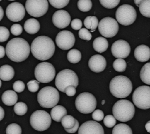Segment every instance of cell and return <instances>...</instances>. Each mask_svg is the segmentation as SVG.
I'll list each match as a JSON object with an SVG mask.
<instances>
[{
    "label": "cell",
    "instance_id": "1",
    "mask_svg": "<svg viewBox=\"0 0 150 134\" xmlns=\"http://www.w3.org/2000/svg\"><path fill=\"white\" fill-rule=\"evenodd\" d=\"M30 47L23 38H15L8 41L6 47V53L12 61L20 63L25 61L29 57Z\"/></svg>",
    "mask_w": 150,
    "mask_h": 134
},
{
    "label": "cell",
    "instance_id": "2",
    "mask_svg": "<svg viewBox=\"0 0 150 134\" xmlns=\"http://www.w3.org/2000/svg\"><path fill=\"white\" fill-rule=\"evenodd\" d=\"M31 52L35 58L45 61L52 58L55 51V45L50 38L40 36L32 41Z\"/></svg>",
    "mask_w": 150,
    "mask_h": 134
},
{
    "label": "cell",
    "instance_id": "3",
    "mask_svg": "<svg viewBox=\"0 0 150 134\" xmlns=\"http://www.w3.org/2000/svg\"><path fill=\"white\" fill-rule=\"evenodd\" d=\"M110 91L114 97L125 98L128 97L133 90L131 80L125 76L118 75L112 78L110 83Z\"/></svg>",
    "mask_w": 150,
    "mask_h": 134
},
{
    "label": "cell",
    "instance_id": "4",
    "mask_svg": "<svg viewBox=\"0 0 150 134\" xmlns=\"http://www.w3.org/2000/svg\"><path fill=\"white\" fill-rule=\"evenodd\" d=\"M135 113L134 104L127 100L117 101L112 107V114L116 120L127 122L132 119Z\"/></svg>",
    "mask_w": 150,
    "mask_h": 134
},
{
    "label": "cell",
    "instance_id": "5",
    "mask_svg": "<svg viewBox=\"0 0 150 134\" xmlns=\"http://www.w3.org/2000/svg\"><path fill=\"white\" fill-rule=\"evenodd\" d=\"M38 101L44 108H53L58 104L60 96L58 91L52 86H47L40 91Z\"/></svg>",
    "mask_w": 150,
    "mask_h": 134
},
{
    "label": "cell",
    "instance_id": "6",
    "mask_svg": "<svg viewBox=\"0 0 150 134\" xmlns=\"http://www.w3.org/2000/svg\"><path fill=\"white\" fill-rule=\"evenodd\" d=\"M79 84V79L76 73L70 69H64L59 72L56 75L55 85L59 91L65 92L69 86H72L75 88Z\"/></svg>",
    "mask_w": 150,
    "mask_h": 134
},
{
    "label": "cell",
    "instance_id": "7",
    "mask_svg": "<svg viewBox=\"0 0 150 134\" xmlns=\"http://www.w3.org/2000/svg\"><path fill=\"white\" fill-rule=\"evenodd\" d=\"M96 105V98L88 92L80 93L75 100V106L77 110L83 114H88L94 112Z\"/></svg>",
    "mask_w": 150,
    "mask_h": 134
},
{
    "label": "cell",
    "instance_id": "8",
    "mask_svg": "<svg viewBox=\"0 0 150 134\" xmlns=\"http://www.w3.org/2000/svg\"><path fill=\"white\" fill-rule=\"evenodd\" d=\"M30 123L31 126L35 130L44 131L50 128L52 118L49 113L42 110H38L32 114Z\"/></svg>",
    "mask_w": 150,
    "mask_h": 134
},
{
    "label": "cell",
    "instance_id": "9",
    "mask_svg": "<svg viewBox=\"0 0 150 134\" xmlns=\"http://www.w3.org/2000/svg\"><path fill=\"white\" fill-rule=\"evenodd\" d=\"M56 75L54 66L48 62H42L38 64L35 69V76L38 81L42 83L51 82Z\"/></svg>",
    "mask_w": 150,
    "mask_h": 134
},
{
    "label": "cell",
    "instance_id": "10",
    "mask_svg": "<svg viewBox=\"0 0 150 134\" xmlns=\"http://www.w3.org/2000/svg\"><path fill=\"white\" fill-rule=\"evenodd\" d=\"M136 17L137 13L135 9L129 4L120 6L116 12L117 21L124 26H129L134 23Z\"/></svg>",
    "mask_w": 150,
    "mask_h": 134
},
{
    "label": "cell",
    "instance_id": "11",
    "mask_svg": "<svg viewBox=\"0 0 150 134\" xmlns=\"http://www.w3.org/2000/svg\"><path fill=\"white\" fill-rule=\"evenodd\" d=\"M133 101L135 106L143 110L150 109V87L141 86L133 94Z\"/></svg>",
    "mask_w": 150,
    "mask_h": 134
},
{
    "label": "cell",
    "instance_id": "12",
    "mask_svg": "<svg viewBox=\"0 0 150 134\" xmlns=\"http://www.w3.org/2000/svg\"><path fill=\"white\" fill-rule=\"evenodd\" d=\"M49 9L47 0H27L25 3L26 11L33 17L39 18L44 15Z\"/></svg>",
    "mask_w": 150,
    "mask_h": 134
},
{
    "label": "cell",
    "instance_id": "13",
    "mask_svg": "<svg viewBox=\"0 0 150 134\" xmlns=\"http://www.w3.org/2000/svg\"><path fill=\"white\" fill-rule=\"evenodd\" d=\"M98 29L100 34L105 38L115 36L119 31V24L115 19L105 17L99 23Z\"/></svg>",
    "mask_w": 150,
    "mask_h": 134
},
{
    "label": "cell",
    "instance_id": "14",
    "mask_svg": "<svg viewBox=\"0 0 150 134\" xmlns=\"http://www.w3.org/2000/svg\"><path fill=\"white\" fill-rule=\"evenodd\" d=\"M6 15L12 21H20L23 20L25 15V7L20 3H12L6 9Z\"/></svg>",
    "mask_w": 150,
    "mask_h": 134
},
{
    "label": "cell",
    "instance_id": "15",
    "mask_svg": "<svg viewBox=\"0 0 150 134\" xmlns=\"http://www.w3.org/2000/svg\"><path fill=\"white\" fill-rule=\"evenodd\" d=\"M56 43L62 50H69L72 48L75 43V37L72 32L63 31L59 32L56 37Z\"/></svg>",
    "mask_w": 150,
    "mask_h": 134
},
{
    "label": "cell",
    "instance_id": "16",
    "mask_svg": "<svg viewBox=\"0 0 150 134\" xmlns=\"http://www.w3.org/2000/svg\"><path fill=\"white\" fill-rule=\"evenodd\" d=\"M111 53L115 58H126L131 52V47L128 42L123 40L115 41L111 46Z\"/></svg>",
    "mask_w": 150,
    "mask_h": 134
},
{
    "label": "cell",
    "instance_id": "17",
    "mask_svg": "<svg viewBox=\"0 0 150 134\" xmlns=\"http://www.w3.org/2000/svg\"><path fill=\"white\" fill-rule=\"evenodd\" d=\"M78 134H104V128L95 121L83 123L78 129Z\"/></svg>",
    "mask_w": 150,
    "mask_h": 134
},
{
    "label": "cell",
    "instance_id": "18",
    "mask_svg": "<svg viewBox=\"0 0 150 134\" xmlns=\"http://www.w3.org/2000/svg\"><path fill=\"white\" fill-rule=\"evenodd\" d=\"M52 21L56 27L64 29L69 26L71 22V16L67 11L59 10L53 14Z\"/></svg>",
    "mask_w": 150,
    "mask_h": 134
},
{
    "label": "cell",
    "instance_id": "19",
    "mask_svg": "<svg viewBox=\"0 0 150 134\" xmlns=\"http://www.w3.org/2000/svg\"><path fill=\"white\" fill-rule=\"evenodd\" d=\"M88 66L91 71L99 73L104 71L106 68L107 61L103 56L100 55H95L90 58L88 61Z\"/></svg>",
    "mask_w": 150,
    "mask_h": 134
},
{
    "label": "cell",
    "instance_id": "20",
    "mask_svg": "<svg viewBox=\"0 0 150 134\" xmlns=\"http://www.w3.org/2000/svg\"><path fill=\"white\" fill-rule=\"evenodd\" d=\"M135 58L140 62H145L150 58V48L144 44L138 46L134 52Z\"/></svg>",
    "mask_w": 150,
    "mask_h": 134
},
{
    "label": "cell",
    "instance_id": "21",
    "mask_svg": "<svg viewBox=\"0 0 150 134\" xmlns=\"http://www.w3.org/2000/svg\"><path fill=\"white\" fill-rule=\"evenodd\" d=\"M1 99L3 103L6 106H12L17 103L18 95L14 91L8 90L3 93Z\"/></svg>",
    "mask_w": 150,
    "mask_h": 134
},
{
    "label": "cell",
    "instance_id": "22",
    "mask_svg": "<svg viewBox=\"0 0 150 134\" xmlns=\"http://www.w3.org/2000/svg\"><path fill=\"white\" fill-rule=\"evenodd\" d=\"M24 28L28 34L33 35L38 32L40 29V24L39 21L35 18H30L25 22Z\"/></svg>",
    "mask_w": 150,
    "mask_h": 134
},
{
    "label": "cell",
    "instance_id": "23",
    "mask_svg": "<svg viewBox=\"0 0 150 134\" xmlns=\"http://www.w3.org/2000/svg\"><path fill=\"white\" fill-rule=\"evenodd\" d=\"M15 75L13 68L10 65H3L0 68V79L4 81L11 80Z\"/></svg>",
    "mask_w": 150,
    "mask_h": 134
},
{
    "label": "cell",
    "instance_id": "24",
    "mask_svg": "<svg viewBox=\"0 0 150 134\" xmlns=\"http://www.w3.org/2000/svg\"><path fill=\"white\" fill-rule=\"evenodd\" d=\"M93 47L96 52L101 53L107 50L108 47V42L105 38L98 37L94 40Z\"/></svg>",
    "mask_w": 150,
    "mask_h": 134
},
{
    "label": "cell",
    "instance_id": "25",
    "mask_svg": "<svg viewBox=\"0 0 150 134\" xmlns=\"http://www.w3.org/2000/svg\"><path fill=\"white\" fill-rule=\"evenodd\" d=\"M67 110L62 106H56L53 108L50 112V116L52 119L56 122L61 121L62 119L67 115Z\"/></svg>",
    "mask_w": 150,
    "mask_h": 134
},
{
    "label": "cell",
    "instance_id": "26",
    "mask_svg": "<svg viewBox=\"0 0 150 134\" xmlns=\"http://www.w3.org/2000/svg\"><path fill=\"white\" fill-rule=\"evenodd\" d=\"M140 77L143 83L150 85V63H146L140 72Z\"/></svg>",
    "mask_w": 150,
    "mask_h": 134
},
{
    "label": "cell",
    "instance_id": "27",
    "mask_svg": "<svg viewBox=\"0 0 150 134\" xmlns=\"http://www.w3.org/2000/svg\"><path fill=\"white\" fill-rule=\"evenodd\" d=\"M112 134H133V131L127 124L120 123L114 127Z\"/></svg>",
    "mask_w": 150,
    "mask_h": 134
},
{
    "label": "cell",
    "instance_id": "28",
    "mask_svg": "<svg viewBox=\"0 0 150 134\" xmlns=\"http://www.w3.org/2000/svg\"><path fill=\"white\" fill-rule=\"evenodd\" d=\"M83 24L87 29L94 31L96 30V29L98 27L99 21L98 18L96 16H88L84 20Z\"/></svg>",
    "mask_w": 150,
    "mask_h": 134
},
{
    "label": "cell",
    "instance_id": "29",
    "mask_svg": "<svg viewBox=\"0 0 150 134\" xmlns=\"http://www.w3.org/2000/svg\"><path fill=\"white\" fill-rule=\"evenodd\" d=\"M82 58V55L79 51L77 49L70 50L67 53V60L73 64L79 63Z\"/></svg>",
    "mask_w": 150,
    "mask_h": 134
},
{
    "label": "cell",
    "instance_id": "30",
    "mask_svg": "<svg viewBox=\"0 0 150 134\" xmlns=\"http://www.w3.org/2000/svg\"><path fill=\"white\" fill-rule=\"evenodd\" d=\"M139 7L140 14L145 17L150 18V0H143Z\"/></svg>",
    "mask_w": 150,
    "mask_h": 134
},
{
    "label": "cell",
    "instance_id": "31",
    "mask_svg": "<svg viewBox=\"0 0 150 134\" xmlns=\"http://www.w3.org/2000/svg\"><path fill=\"white\" fill-rule=\"evenodd\" d=\"M76 123V119L71 115H65L61 120L62 126L65 129H71Z\"/></svg>",
    "mask_w": 150,
    "mask_h": 134
},
{
    "label": "cell",
    "instance_id": "32",
    "mask_svg": "<svg viewBox=\"0 0 150 134\" xmlns=\"http://www.w3.org/2000/svg\"><path fill=\"white\" fill-rule=\"evenodd\" d=\"M14 112L18 115L23 116L27 112V106L23 102L17 103L14 106Z\"/></svg>",
    "mask_w": 150,
    "mask_h": 134
},
{
    "label": "cell",
    "instance_id": "33",
    "mask_svg": "<svg viewBox=\"0 0 150 134\" xmlns=\"http://www.w3.org/2000/svg\"><path fill=\"white\" fill-rule=\"evenodd\" d=\"M78 7L83 12H88L92 7V2L90 0H79L78 2Z\"/></svg>",
    "mask_w": 150,
    "mask_h": 134
},
{
    "label": "cell",
    "instance_id": "34",
    "mask_svg": "<svg viewBox=\"0 0 150 134\" xmlns=\"http://www.w3.org/2000/svg\"><path fill=\"white\" fill-rule=\"evenodd\" d=\"M113 68L117 72H123L126 70L127 63L124 59L117 58L113 63Z\"/></svg>",
    "mask_w": 150,
    "mask_h": 134
},
{
    "label": "cell",
    "instance_id": "35",
    "mask_svg": "<svg viewBox=\"0 0 150 134\" xmlns=\"http://www.w3.org/2000/svg\"><path fill=\"white\" fill-rule=\"evenodd\" d=\"M21 128L16 123L9 124L6 128V134H21Z\"/></svg>",
    "mask_w": 150,
    "mask_h": 134
},
{
    "label": "cell",
    "instance_id": "36",
    "mask_svg": "<svg viewBox=\"0 0 150 134\" xmlns=\"http://www.w3.org/2000/svg\"><path fill=\"white\" fill-rule=\"evenodd\" d=\"M102 6L107 9L116 7L120 3L119 0H100L99 1Z\"/></svg>",
    "mask_w": 150,
    "mask_h": 134
},
{
    "label": "cell",
    "instance_id": "37",
    "mask_svg": "<svg viewBox=\"0 0 150 134\" xmlns=\"http://www.w3.org/2000/svg\"><path fill=\"white\" fill-rule=\"evenodd\" d=\"M69 2V0H49L50 4L53 7L57 9L65 7Z\"/></svg>",
    "mask_w": 150,
    "mask_h": 134
},
{
    "label": "cell",
    "instance_id": "38",
    "mask_svg": "<svg viewBox=\"0 0 150 134\" xmlns=\"http://www.w3.org/2000/svg\"><path fill=\"white\" fill-rule=\"evenodd\" d=\"M104 123L106 127L111 128L116 126V120L112 115H108L104 118Z\"/></svg>",
    "mask_w": 150,
    "mask_h": 134
},
{
    "label": "cell",
    "instance_id": "39",
    "mask_svg": "<svg viewBox=\"0 0 150 134\" xmlns=\"http://www.w3.org/2000/svg\"><path fill=\"white\" fill-rule=\"evenodd\" d=\"M10 36V32L7 28L4 26H0V43L6 41Z\"/></svg>",
    "mask_w": 150,
    "mask_h": 134
},
{
    "label": "cell",
    "instance_id": "40",
    "mask_svg": "<svg viewBox=\"0 0 150 134\" xmlns=\"http://www.w3.org/2000/svg\"><path fill=\"white\" fill-rule=\"evenodd\" d=\"M78 35L81 39L86 41H90L92 38L91 33L86 28H82L81 30H79Z\"/></svg>",
    "mask_w": 150,
    "mask_h": 134
},
{
    "label": "cell",
    "instance_id": "41",
    "mask_svg": "<svg viewBox=\"0 0 150 134\" xmlns=\"http://www.w3.org/2000/svg\"><path fill=\"white\" fill-rule=\"evenodd\" d=\"M27 88L29 91L31 92H36L39 89L40 82L37 80H30L27 83Z\"/></svg>",
    "mask_w": 150,
    "mask_h": 134
},
{
    "label": "cell",
    "instance_id": "42",
    "mask_svg": "<svg viewBox=\"0 0 150 134\" xmlns=\"http://www.w3.org/2000/svg\"><path fill=\"white\" fill-rule=\"evenodd\" d=\"M13 90L15 92L20 93L24 91L25 84H24V82H23L22 81L18 80L13 83Z\"/></svg>",
    "mask_w": 150,
    "mask_h": 134
},
{
    "label": "cell",
    "instance_id": "43",
    "mask_svg": "<svg viewBox=\"0 0 150 134\" xmlns=\"http://www.w3.org/2000/svg\"><path fill=\"white\" fill-rule=\"evenodd\" d=\"M92 118L96 121H100L104 118V113L101 110H95L92 113Z\"/></svg>",
    "mask_w": 150,
    "mask_h": 134
},
{
    "label": "cell",
    "instance_id": "44",
    "mask_svg": "<svg viewBox=\"0 0 150 134\" xmlns=\"http://www.w3.org/2000/svg\"><path fill=\"white\" fill-rule=\"evenodd\" d=\"M11 32L13 35L18 36L22 34L23 27L20 24H15L12 26L11 28Z\"/></svg>",
    "mask_w": 150,
    "mask_h": 134
},
{
    "label": "cell",
    "instance_id": "45",
    "mask_svg": "<svg viewBox=\"0 0 150 134\" xmlns=\"http://www.w3.org/2000/svg\"><path fill=\"white\" fill-rule=\"evenodd\" d=\"M71 26L75 31L81 30L82 26V22L78 18H75L71 21Z\"/></svg>",
    "mask_w": 150,
    "mask_h": 134
},
{
    "label": "cell",
    "instance_id": "46",
    "mask_svg": "<svg viewBox=\"0 0 150 134\" xmlns=\"http://www.w3.org/2000/svg\"><path fill=\"white\" fill-rule=\"evenodd\" d=\"M76 88L72 86H69L66 88L65 91V93H66L67 95H68L69 97H73L74 95L76 94Z\"/></svg>",
    "mask_w": 150,
    "mask_h": 134
},
{
    "label": "cell",
    "instance_id": "47",
    "mask_svg": "<svg viewBox=\"0 0 150 134\" xmlns=\"http://www.w3.org/2000/svg\"><path fill=\"white\" fill-rule=\"evenodd\" d=\"M79 122L77 120H76V123H75L74 126L71 128V129H65V130L67 132L69 133H73L76 132L78 129H79Z\"/></svg>",
    "mask_w": 150,
    "mask_h": 134
},
{
    "label": "cell",
    "instance_id": "48",
    "mask_svg": "<svg viewBox=\"0 0 150 134\" xmlns=\"http://www.w3.org/2000/svg\"><path fill=\"white\" fill-rule=\"evenodd\" d=\"M5 54H6V51H5L4 47L2 46H0V59L3 58L5 56Z\"/></svg>",
    "mask_w": 150,
    "mask_h": 134
},
{
    "label": "cell",
    "instance_id": "49",
    "mask_svg": "<svg viewBox=\"0 0 150 134\" xmlns=\"http://www.w3.org/2000/svg\"><path fill=\"white\" fill-rule=\"evenodd\" d=\"M4 117V110L2 107L0 106V121H1Z\"/></svg>",
    "mask_w": 150,
    "mask_h": 134
},
{
    "label": "cell",
    "instance_id": "50",
    "mask_svg": "<svg viewBox=\"0 0 150 134\" xmlns=\"http://www.w3.org/2000/svg\"><path fill=\"white\" fill-rule=\"evenodd\" d=\"M145 129L148 132L150 133V121H148L146 123V125H145Z\"/></svg>",
    "mask_w": 150,
    "mask_h": 134
},
{
    "label": "cell",
    "instance_id": "51",
    "mask_svg": "<svg viewBox=\"0 0 150 134\" xmlns=\"http://www.w3.org/2000/svg\"><path fill=\"white\" fill-rule=\"evenodd\" d=\"M4 16V11H3V8L0 6V21H1Z\"/></svg>",
    "mask_w": 150,
    "mask_h": 134
},
{
    "label": "cell",
    "instance_id": "52",
    "mask_svg": "<svg viewBox=\"0 0 150 134\" xmlns=\"http://www.w3.org/2000/svg\"><path fill=\"white\" fill-rule=\"evenodd\" d=\"M141 0H135L134 1V3H135V4H136V5L137 6V7H139V5L140 4V3H141Z\"/></svg>",
    "mask_w": 150,
    "mask_h": 134
},
{
    "label": "cell",
    "instance_id": "53",
    "mask_svg": "<svg viewBox=\"0 0 150 134\" xmlns=\"http://www.w3.org/2000/svg\"><path fill=\"white\" fill-rule=\"evenodd\" d=\"M105 100H103V101H102V105H104V104H105Z\"/></svg>",
    "mask_w": 150,
    "mask_h": 134
},
{
    "label": "cell",
    "instance_id": "54",
    "mask_svg": "<svg viewBox=\"0 0 150 134\" xmlns=\"http://www.w3.org/2000/svg\"><path fill=\"white\" fill-rule=\"evenodd\" d=\"M1 85H2V83H1V80L0 79V88L1 87Z\"/></svg>",
    "mask_w": 150,
    "mask_h": 134
},
{
    "label": "cell",
    "instance_id": "55",
    "mask_svg": "<svg viewBox=\"0 0 150 134\" xmlns=\"http://www.w3.org/2000/svg\"><path fill=\"white\" fill-rule=\"evenodd\" d=\"M0 1H1V0H0Z\"/></svg>",
    "mask_w": 150,
    "mask_h": 134
}]
</instances>
